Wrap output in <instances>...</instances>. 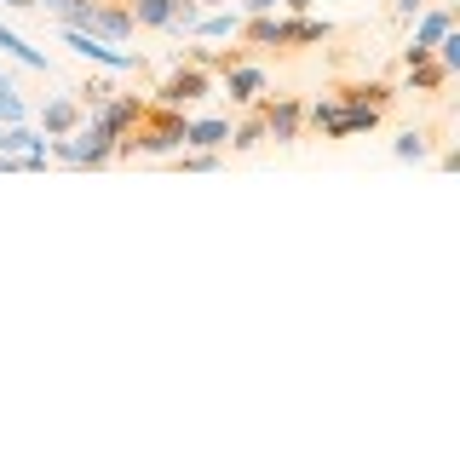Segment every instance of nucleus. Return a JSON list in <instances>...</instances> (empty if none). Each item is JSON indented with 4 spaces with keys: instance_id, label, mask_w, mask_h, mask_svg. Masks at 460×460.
Instances as JSON below:
<instances>
[{
    "instance_id": "obj_1",
    "label": "nucleus",
    "mask_w": 460,
    "mask_h": 460,
    "mask_svg": "<svg viewBox=\"0 0 460 460\" xmlns=\"http://www.w3.org/2000/svg\"><path fill=\"white\" fill-rule=\"evenodd\" d=\"M184 115L179 104H162V98H144L133 127H127L121 138H115V162H133V155H172L184 150Z\"/></svg>"
},
{
    "instance_id": "obj_2",
    "label": "nucleus",
    "mask_w": 460,
    "mask_h": 460,
    "mask_svg": "<svg viewBox=\"0 0 460 460\" xmlns=\"http://www.w3.org/2000/svg\"><path fill=\"white\" fill-rule=\"evenodd\" d=\"M259 115H265V138L277 144H299L305 133V98H259Z\"/></svg>"
},
{
    "instance_id": "obj_3",
    "label": "nucleus",
    "mask_w": 460,
    "mask_h": 460,
    "mask_svg": "<svg viewBox=\"0 0 460 460\" xmlns=\"http://www.w3.org/2000/svg\"><path fill=\"white\" fill-rule=\"evenodd\" d=\"M208 93H213V69H201L196 58H190V64H179L162 86H155V98H162V104H179V110L196 104V98H208Z\"/></svg>"
},
{
    "instance_id": "obj_4",
    "label": "nucleus",
    "mask_w": 460,
    "mask_h": 460,
    "mask_svg": "<svg viewBox=\"0 0 460 460\" xmlns=\"http://www.w3.org/2000/svg\"><path fill=\"white\" fill-rule=\"evenodd\" d=\"M265 86H270V75L259 64H236V69H225V93H230V104H259L265 98Z\"/></svg>"
},
{
    "instance_id": "obj_5",
    "label": "nucleus",
    "mask_w": 460,
    "mask_h": 460,
    "mask_svg": "<svg viewBox=\"0 0 460 460\" xmlns=\"http://www.w3.org/2000/svg\"><path fill=\"white\" fill-rule=\"evenodd\" d=\"M449 81H455V69L443 64L438 52H426V58H414V64H409V93H426V98H438Z\"/></svg>"
},
{
    "instance_id": "obj_6",
    "label": "nucleus",
    "mask_w": 460,
    "mask_h": 460,
    "mask_svg": "<svg viewBox=\"0 0 460 460\" xmlns=\"http://www.w3.org/2000/svg\"><path fill=\"white\" fill-rule=\"evenodd\" d=\"M340 98H345V104H374V110H392L397 86H392V81H345V86H340Z\"/></svg>"
},
{
    "instance_id": "obj_7",
    "label": "nucleus",
    "mask_w": 460,
    "mask_h": 460,
    "mask_svg": "<svg viewBox=\"0 0 460 460\" xmlns=\"http://www.w3.org/2000/svg\"><path fill=\"white\" fill-rule=\"evenodd\" d=\"M230 121H184V150H225Z\"/></svg>"
},
{
    "instance_id": "obj_8",
    "label": "nucleus",
    "mask_w": 460,
    "mask_h": 460,
    "mask_svg": "<svg viewBox=\"0 0 460 460\" xmlns=\"http://www.w3.org/2000/svg\"><path fill=\"white\" fill-rule=\"evenodd\" d=\"M40 127H47L52 138H69L81 127V104H69V98H58V104H47L40 110Z\"/></svg>"
},
{
    "instance_id": "obj_9",
    "label": "nucleus",
    "mask_w": 460,
    "mask_h": 460,
    "mask_svg": "<svg viewBox=\"0 0 460 460\" xmlns=\"http://www.w3.org/2000/svg\"><path fill=\"white\" fill-rule=\"evenodd\" d=\"M253 115H248V121H242V127H230V150H236V155H248V150H259V144H265V115H259V104H248Z\"/></svg>"
},
{
    "instance_id": "obj_10",
    "label": "nucleus",
    "mask_w": 460,
    "mask_h": 460,
    "mask_svg": "<svg viewBox=\"0 0 460 460\" xmlns=\"http://www.w3.org/2000/svg\"><path fill=\"white\" fill-rule=\"evenodd\" d=\"M443 29H455V12H449V6H443V12H431V18H426L420 29H414V47H420V52H431V47L443 40Z\"/></svg>"
},
{
    "instance_id": "obj_11",
    "label": "nucleus",
    "mask_w": 460,
    "mask_h": 460,
    "mask_svg": "<svg viewBox=\"0 0 460 460\" xmlns=\"http://www.w3.org/2000/svg\"><path fill=\"white\" fill-rule=\"evenodd\" d=\"M29 155V150H47V138H35V133H23V127H12V133H0V155Z\"/></svg>"
},
{
    "instance_id": "obj_12",
    "label": "nucleus",
    "mask_w": 460,
    "mask_h": 460,
    "mask_svg": "<svg viewBox=\"0 0 460 460\" xmlns=\"http://www.w3.org/2000/svg\"><path fill=\"white\" fill-rule=\"evenodd\" d=\"M0 52H12V58H23V64H35V69H47V58H40L35 47H23L18 35H6V29H0Z\"/></svg>"
},
{
    "instance_id": "obj_13",
    "label": "nucleus",
    "mask_w": 460,
    "mask_h": 460,
    "mask_svg": "<svg viewBox=\"0 0 460 460\" xmlns=\"http://www.w3.org/2000/svg\"><path fill=\"white\" fill-rule=\"evenodd\" d=\"M431 52H438L443 64H449L455 75H460V35H455V29H443V40H438V47H431Z\"/></svg>"
},
{
    "instance_id": "obj_14",
    "label": "nucleus",
    "mask_w": 460,
    "mask_h": 460,
    "mask_svg": "<svg viewBox=\"0 0 460 460\" xmlns=\"http://www.w3.org/2000/svg\"><path fill=\"white\" fill-rule=\"evenodd\" d=\"M196 29H201V35H236L242 18H236V12H219V18H208V23H196Z\"/></svg>"
},
{
    "instance_id": "obj_15",
    "label": "nucleus",
    "mask_w": 460,
    "mask_h": 460,
    "mask_svg": "<svg viewBox=\"0 0 460 460\" xmlns=\"http://www.w3.org/2000/svg\"><path fill=\"white\" fill-rule=\"evenodd\" d=\"M397 155H402V162H420V155H426V133H402L397 138Z\"/></svg>"
},
{
    "instance_id": "obj_16",
    "label": "nucleus",
    "mask_w": 460,
    "mask_h": 460,
    "mask_svg": "<svg viewBox=\"0 0 460 460\" xmlns=\"http://www.w3.org/2000/svg\"><path fill=\"white\" fill-rule=\"evenodd\" d=\"M420 6H426V0H397V18H414Z\"/></svg>"
},
{
    "instance_id": "obj_17",
    "label": "nucleus",
    "mask_w": 460,
    "mask_h": 460,
    "mask_svg": "<svg viewBox=\"0 0 460 460\" xmlns=\"http://www.w3.org/2000/svg\"><path fill=\"white\" fill-rule=\"evenodd\" d=\"M248 12H277V0H248Z\"/></svg>"
},
{
    "instance_id": "obj_18",
    "label": "nucleus",
    "mask_w": 460,
    "mask_h": 460,
    "mask_svg": "<svg viewBox=\"0 0 460 460\" xmlns=\"http://www.w3.org/2000/svg\"><path fill=\"white\" fill-rule=\"evenodd\" d=\"M288 12H311V0H288Z\"/></svg>"
}]
</instances>
